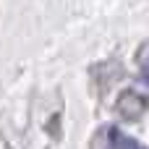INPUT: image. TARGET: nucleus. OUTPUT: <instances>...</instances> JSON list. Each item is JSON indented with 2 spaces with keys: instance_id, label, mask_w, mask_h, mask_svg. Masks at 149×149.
Masks as SVG:
<instances>
[{
  "instance_id": "1",
  "label": "nucleus",
  "mask_w": 149,
  "mask_h": 149,
  "mask_svg": "<svg viewBox=\"0 0 149 149\" xmlns=\"http://www.w3.org/2000/svg\"><path fill=\"white\" fill-rule=\"evenodd\" d=\"M118 113L126 118V120H136V118H141L144 115V110H147V100L139 94V92H134V89H128V92H123L120 94V100H118Z\"/></svg>"
},
{
  "instance_id": "2",
  "label": "nucleus",
  "mask_w": 149,
  "mask_h": 149,
  "mask_svg": "<svg viewBox=\"0 0 149 149\" xmlns=\"http://www.w3.org/2000/svg\"><path fill=\"white\" fill-rule=\"evenodd\" d=\"M110 147H113V149H144L136 139H131V136L120 134L118 128H113V131H110Z\"/></svg>"
},
{
  "instance_id": "3",
  "label": "nucleus",
  "mask_w": 149,
  "mask_h": 149,
  "mask_svg": "<svg viewBox=\"0 0 149 149\" xmlns=\"http://www.w3.org/2000/svg\"><path fill=\"white\" fill-rule=\"evenodd\" d=\"M144 81H147V84H149V65H147V68H144Z\"/></svg>"
}]
</instances>
